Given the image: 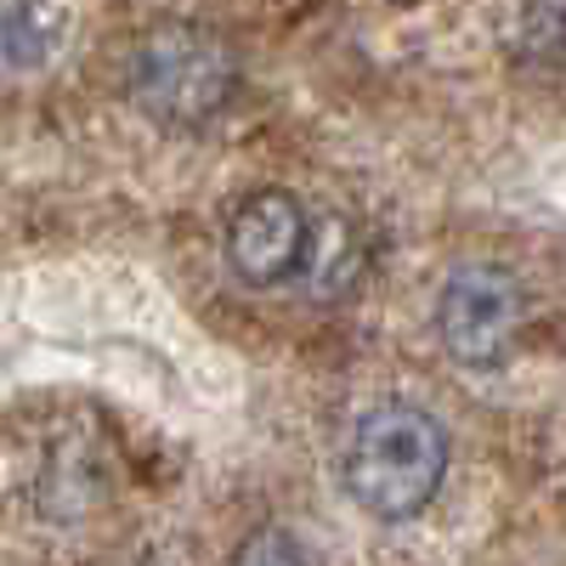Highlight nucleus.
<instances>
[{
	"instance_id": "1",
	"label": "nucleus",
	"mask_w": 566,
	"mask_h": 566,
	"mask_svg": "<svg viewBox=\"0 0 566 566\" xmlns=\"http://www.w3.org/2000/svg\"><path fill=\"white\" fill-rule=\"evenodd\" d=\"M448 476V431L437 413L413 402H380L357 419L346 448V493L380 515V522H408L437 499Z\"/></svg>"
},
{
	"instance_id": "2",
	"label": "nucleus",
	"mask_w": 566,
	"mask_h": 566,
	"mask_svg": "<svg viewBox=\"0 0 566 566\" xmlns=\"http://www.w3.org/2000/svg\"><path fill=\"white\" fill-rule=\"evenodd\" d=\"M130 103L159 125H205L232 97V57L227 45L193 23H165L142 34L125 69Z\"/></svg>"
},
{
	"instance_id": "3",
	"label": "nucleus",
	"mask_w": 566,
	"mask_h": 566,
	"mask_svg": "<svg viewBox=\"0 0 566 566\" xmlns=\"http://www.w3.org/2000/svg\"><path fill=\"white\" fill-rule=\"evenodd\" d=\"M527 323L522 283L499 266H459L442 283L437 301V335L453 363L464 368H499L515 352V335Z\"/></svg>"
},
{
	"instance_id": "4",
	"label": "nucleus",
	"mask_w": 566,
	"mask_h": 566,
	"mask_svg": "<svg viewBox=\"0 0 566 566\" xmlns=\"http://www.w3.org/2000/svg\"><path fill=\"white\" fill-rule=\"evenodd\" d=\"M312 255V221L301 210L295 193L283 187H261L250 193L227 221V261L244 283H283L290 272H301Z\"/></svg>"
},
{
	"instance_id": "5",
	"label": "nucleus",
	"mask_w": 566,
	"mask_h": 566,
	"mask_svg": "<svg viewBox=\"0 0 566 566\" xmlns=\"http://www.w3.org/2000/svg\"><path fill=\"white\" fill-rule=\"evenodd\" d=\"M69 40L63 0H7L0 7V63L7 69H45Z\"/></svg>"
},
{
	"instance_id": "6",
	"label": "nucleus",
	"mask_w": 566,
	"mask_h": 566,
	"mask_svg": "<svg viewBox=\"0 0 566 566\" xmlns=\"http://www.w3.org/2000/svg\"><path fill=\"white\" fill-rule=\"evenodd\" d=\"M522 52L538 63H566V0H533L522 23Z\"/></svg>"
},
{
	"instance_id": "7",
	"label": "nucleus",
	"mask_w": 566,
	"mask_h": 566,
	"mask_svg": "<svg viewBox=\"0 0 566 566\" xmlns=\"http://www.w3.org/2000/svg\"><path fill=\"white\" fill-rule=\"evenodd\" d=\"M232 566H312V555H306V544L290 527H261L239 549V560H232Z\"/></svg>"
}]
</instances>
